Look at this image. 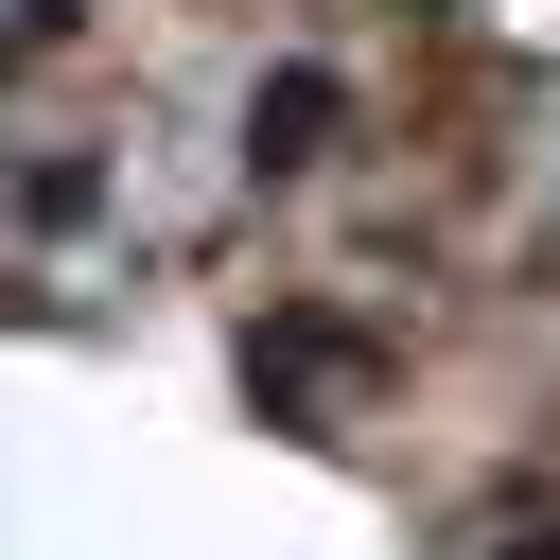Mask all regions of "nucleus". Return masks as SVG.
Here are the masks:
<instances>
[{
	"label": "nucleus",
	"instance_id": "1",
	"mask_svg": "<svg viewBox=\"0 0 560 560\" xmlns=\"http://www.w3.org/2000/svg\"><path fill=\"white\" fill-rule=\"evenodd\" d=\"M350 385H368V332H350V315H262V332H245V402H262V420L332 438Z\"/></svg>",
	"mask_w": 560,
	"mask_h": 560
},
{
	"label": "nucleus",
	"instance_id": "2",
	"mask_svg": "<svg viewBox=\"0 0 560 560\" xmlns=\"http://www.w3.org/2000/svg\"><path fill=\"white\" fill-rule=\"evenodd\" d=\"M332 122H350V88H332V70H262V105H245V175H315V158H332Z\"/></svg>",
	"mask_w": 560,
	"mask_h": 560
},
{
	"label": "nucleus",
	"instance_id": "3",
	"mask_svg": "<svg viewBox=\"0 0 560 560\" xmlns=\"http://www.w3.org/2000/svg\"><path fill=\"white\" fill-rule=\"evenodd\" d=\"M472 560H560V508H490V542Z\"/></svg>",
	"mask_w": 560,
	"mask_h": 560
},
{
	"label": "nucleus",
	"instance_id": "4",
	"mask_svg": "<svg viewBox=\"0 0 560 560\" xmlns=\"http://www.w3.org/2000/svg\"><path fill=\"white\" fill-rule=\"evenodd\" d=\"M18 35H70V0H18Z\"/></svg>",
	"mask_w": 560,
	"mask_h": 560
}]
</instances>
